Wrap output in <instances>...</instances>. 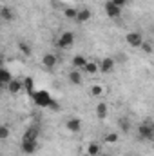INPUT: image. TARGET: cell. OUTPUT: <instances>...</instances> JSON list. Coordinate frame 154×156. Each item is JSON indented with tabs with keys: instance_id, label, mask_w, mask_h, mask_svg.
I'll return each instance as SVG.
<instances>
[{
	"instance_id": "3957f363",
	"label": "cell",
	"mask_w": 154,
	"mask_h": 156,
	"mask_svg": "<svg viewBox=\"0 0 154 156\" xmlns=\"http://www.w3.org/2000/svg\"><path fill=\"white\" fill-rule=\"evenodd\" d=\"M75 44V35L71 33V31H64L62 35H60V38L56 40V45L60 47V49H67V47H71Z\"/></svg>"
},
{
	"instance_id": "4fadbf2b",
	"label": "cell",
	"mask_w": 154,
	"mask_h": 156,
	"mask_svg": "<svg viewBox=\"0 0 154 156\" xmlns=\"http://www.w3.org/2000/svg\"><path fill=\"white\" fill-rule=\"evenodd\" d=\"M0 18H2L4 22H13V20H15V13H13L7 5H4V7L0 9Z\"/></svg>"
},
{
	"instance_id": "f1b7e54d",
	"label": "cell",
	"mask_w": 154,
	"mask_h": 156,
	"mask_svg": "<svg viewBox=\"0 0 154 156\" xmlns=\"http://www.w3.org/2000/svg\"><path fill=\"white\" fill-rule=\"evenodd\" d=\"M51 109H53V111H58V109H60V104H58V102H53V104H51Z\"/></svg>"
},
{
	"instance_id": "30bf717a",
	"label": "cell",
	"mask_w": 154,
	"mask_h": 156,
	"mask_svg": "<svg viewBox=\"0 0 154 156\" xmlns=\"http://www.w3.org/2000/svg\"><path fill=\"white\" fill-rule=\"evenodd\" d=\"M65 127H67L69 133H80L82 122H80V118H69V120L65 122Z\"/></svg>"
},
{
	"instance_id": "ffe728a7",
	"label": "cell",
	"mask_w": 154,
	"mask_h": 156,
	"mask_svg": "<svg viewBox=\"0 0 154 156\" xmlns=\"http://www.w3.org/2000/svg\"><path fill=\"white\" fill-rule=\"evenodd\" d=\"M64 16H65V18H69V20H75V22H76L78 9H76V7H65V9H64Z\"/></svg>"
},
{
	"instance_id": "d4e9b609",
	"label": "cell",
	"mask_w": 154,
	"mask_h": 156,
	"mask_svg": "<svg viewBox=\"0 0 154 156\" xmlns=\"http://www.w3.org/2000/svg\"><path fill=\"white\" fill-rule=\"evenodd\" d=\"M91 94L93 96H102L103 94V87L102 85H93L91 87Z\"/></svg>"
},
{
	"instance_id": "7c38bea8",
	"label": "cell",
	"mask_w": 154,
	"mask_h": 156,
	"mask_svg": "<svg viewBox=\"0 0 154 156\" xmlns=\"http://www.w3.org/2000/svg\"><path fill=\"white\" fill-rule=\"evenodd\" d=\"M38 127L37 125H31V127H27L26 131H24V136H22V140H37V136H38Z\"/></svg>"
},
{
	"instance_id": "7402d4cb",
	"label": "cell",
	"mask_w": 154,
	"mask_h": 156,
	"mask_svg": "<svg viewBox=\"0 0 154 156\" xmlns=\"http://www.w3.org/2000/svg\"><path fill=\"white\" fill-rule=\"evenodd\" d=\"M118 125H120L121 133H129V131H131V122H129L127 118H120V120H118Z\"/></svg>"
},
{
	"instance_id": "ba28073f",
	"label": "cell",
	"mask_w": 154,
	"mask_h": 156,
	"mask_svg": "<svg viewBox=\"0 0 154 156\" xmlns=\"http://www.w3.org/2000/svg\"><path fill=\"white\" fill-rule=\"evenodd\" d=\"M24 89V80H18V78H13L9 83H7V91L11 94H18L20 91Z\"/></svg>"
},
{
	"instance_id": "2e32d148",
	"label": "cell",
	"mask_w": 154,
	"mask_h": 156,
	"mask_svg": "<svg viewBox=\"0 0 154 156\" xmlns=\"http://www.w3.org/2000/svg\"><path fill=\"white\" fill-rule=\"evenodd\" d=\"M83 71H85L87 75H96V73L100 71V66H98V62H87L85 67H83Z\"/></svg>"
},
{
	"instance_id": "e0dca14e",
	"label": "cell",
	"mask_w": 154,
	"mask_h": 156,
	"mask_svg": "<svg viewBox=\"0 0 154 156\" xmlns=\"http://www.w3.org/2000/svg\"><path fill=\"white\" fill-rule=\"evenodd\" d=\"M24 89H26L27 94H33V93H35V80H33L31 76L24 78Z\"/></svg>"
},
{
	"instance_id": "277c9868",
	"label": "cell",
	"mask_w": 154,
	"mask_h": 156,
	"mask_svg": "<svg viewBox=\"0 0 154 156\" xmlns=\"http://www.w3.org/2000/svg\"><path fill=\"white\" fill-rule=\"evenodd\" d=\"M125 42H127L131 47H142V44H143L145 40H143V37H142L140 31H131V33H127Z\"/></svg>"
},
{
	"instance_id": "cb8c5ba5",
	"label": "cell",
	"mask_w": 154,
	"mask_h": 156,
	"mask_svg": "<svg viewBox=\"0 0 154 156\" xmlns=\"http://www.w3.org/2000/svg\"><path fill=\"white\" fill-rule=\"evenodd\" d=\"M140 49H142L143 53H147V55H151V53H154V45L151 44V42H143Z\"/></svg>"
},
{
	"instance_id": "52a82bcc",
	"label": "cell",
	"mask_w": 154,
	"mask_h": 156,
	"mask_svg": "<svg viewBox=\"0 0 154 156\" xmlns=\"http://www.w3.org/2000/svg\"><path fill=\"white\" fill-rule=\"evenodd\" d=\"M22 153L24 154H35L38 149V142L37 140H22Z\"/></svg>"
},
{
	"instance_id": "6da1fadb",
	"label": "cell",
	"mask_w": 154,
	"mask_h": 156,
	"mask_svg": "<svg viewBox=\"0 0 154 156\" xmlns=\"http://www.w3.org/2000/svg\"><path fill=\"white\" fill-rule=\"evenodd\" d=\"M31 98H33V102H35L38 107H51V104L54 102V100L51 98V93H49V91H45V89L35 91V93L31 94Z\"/></svg>"
},
{
	"instance_id": "603a6c76",
	"label": "cell",
	"mask_w": 154,
	"mask_h": 156,
	"mask_svg": "<svg viewBox=\"0 0 154 156\" xmlns=\"http://www.w3.org/2000/svg\"><path fill=\"white\" fill-rule=\"evenodd\" d=\"M87 154L98 156L100 154V145H98V144H89V145H87Z\"/></svg>"
},
{
	"instance_id": "5b68a950",
	"label": "cell",
	"mask_w": 154,
	"mask_h": 156,
	"mask_svg": "<svg viewBox=\"0 0 154 156\" xmlns=\"http://www.w3.org/2000/svg\"><path fill=\"white\" fill-rule=\"evenodd\" d=\"M103 7H105V13H107L109 18H120V15H121V7H118L113 0H107V2L103 4Z\"/></svg>"
},
{
	"instance_id": "8fae6325",
	"label": "cell",
	"mask_w": 154,
	"mask_h": 156,
	"mask_svg": "<svg viewBox=\"0 0 154 156\" xmlns=\"http://www.w3.org/2000/svg\"><path fill=\"white\" fill-rule=\"evenodd\" d=\"M91 16H93L91 9H87V7H82V9H78L76 22H78V24H85V22H89V20H91Z\"/></svg>"
},
{
	"instance_id": "ac0fdd59",
	"label": "cell",
	"mask_w": 154,
	"mask_h": 156,
	"mask_svg": "<svg viewBox=\"0 0 154 156\" xmlns=\"http://www.w3.org/2000/svg\"><path fill=\"white\" fill-rule=\"evenodd\" d=\"M13 78H15V76H13V75L9 73V69L2 67V71H0V82H2L4 85H7V83H9V82L13 80Z\"/></svg>"
},
{
	"instance_id": "484cf974",
	"label": "cell",
	"mask_w": 154,
	"mask_h": 156,
	"mask_svg": "<svg viewBox=\"0 0 154 156\" xmlns=\"http://www.w3.org/2000/svg\"><path fill=\"white\" fill-rule=\"evenodd\" d=\"M105 142H107V144H116V142H118V134H116V133H107V134H105Z\"/></svg>"
},
{
	"instance_id": "f546056e",
	"label": "cell",
	"mask_w": 154,
	"mask_h": 156,
	"mask_svg": "<svg viewBox=\"0 0 154 156\" xmlns=\"http://www.w3.org/2000/svg\"><path fill=\"white\" fill-rule=\"evenodd\" d=\"M83 156H91V154H87V153H85V154H83Z\"/></svg>"
},
{
	"instance_id": "9c48e42d",
	"label": "cell",
	"mask_w": 154,
	"mask_h": 156,
	"mask_svg": "<svg viewBox=\"0 0 154 156\" xmlns=\"http://www.w3.org/2000/svg\"><path fill=\"white\" fill-rule=\"evenodd\" d=\"M42 64H44V67L53 69V67L58 64V58H56V55H53V53H45V55L42 56Z\"/></svg>"
},
{
	"instance_id": "7a4b0ae2",
	"label": "cell",
	"mask_w": 154,
	"mask_h": 156,
	"mask_svg": "<svg viewBox=\"0 0 154 156\" xmlns=\"http://www.w3.org/2000/svg\"><path fill=\"white\" fill-rule=\"evenodd\" d=\"M138 136L142 140H154V122L152 120H143L138 125Z\"/></svg>"
},
{
	"instance_id": "4316f807",
	"label": "cell",
	"mask_w": 154,
	"mask_h": 156,
	"mask_svg": "<svg viewBox=\"0 0 154 156\" xmlns=\"http://www.w3.org/2000/svg\"><path fill=\"white\" fill-rule=\"evenodd\" d=\"M0 138H2V140H7V138H9V127H7V125H2V127H0Z\"/></svg>"
},
{
	"instance_id": "83f0119b",
	"label": "cell",
	"mask_w": 154,
	"mask_h": 156,
	"mask_svg": "<svg viewBox=\"0 0 154 156\" xmlns=\"http://www.w3.org/2000/svg\"><path fill=\"white\" fill-rule=\"evenodd\" d=\"M113 2H114V4L118 5V7H123V5L127 4V0H113Z\"/></svg>"
},
{
	"instance_id": "44dd1931",
	"label": "cell",
	"mask_w": 154,
	"mask_h": 156,
	"mask_svg": "<svg viewBox=\"0 0 154 156\" xmlns=\"http://www.w3.org/2000/svg\"><path fill=\"white\" fill-rule=\"evenodd\" d=\"M18 49H20V53L26 55V56H31V53H33V49H31V45H29L27 42H18Z\"/></svg>"
},
{
	"instance_id": "5bb4252c",
	"label": "cell",
	"mask_w": 154,
	"mask_h": 156,
	"mask_svg": "<svg viewBox=\"0 0 154 156\" xmlns=\"http://www.w3.org/2000/svg\"><path fill=\"white\" fill-rule=\"evenodd\" d=\"M107 113H109V107H107V104L100 102V104L96 105V116L100 118V120H105V118H107Z\"/></svg>"
},
{
	"instance_id": "9a60e30c",
	"label": "cell",
	"mask_w": 154,
	"mask_h": 156,
	"mask_svg": "<svg viewBox=\"0 0 154 156\" xmlns=\"http://www.w3.org/2000/svg\"><path fill=\"white\" fill-rule=\"evenodd\" d=\"M73 67L75 69H83L85 67V64H87V60H85V56H82V55H76V56H73Z\"/></svg>"
},
{
	"instance_id": "d6986e66",
	"label": "cell",
	"mask_w": 154,
	"mask_h": 156,
	"mask_svg": "<svg viewBox=\"0 0 154 156\" xmlns=\"http://www.w3.org/2000/svg\"><path fill=\"white\" fill-rule=\"evenodd\" d=\"M69 82H71V83H75V85H80V83L83 82L82 73H80V71H76V69H75V71H71V73H69Z\"/></svg>"
},
{
	"instance_id": "8992f818",
	"label": "cell",
	"mask_w": 154,
	"mask_h": 156,
	"mask_svg": "<svg viewBox=\"0 0 154 156\" xmlns=\"http://www.w3.org/2000/svg\"><path fill=\"white\" fill-rule=\"evenodd\" d=\"M116 62L114 58H111V56H107V58H103L102 62H98V66H100V73H103V75H107V73H111V71H114L116 67Z\"/></svg>"
}]
</instances>
